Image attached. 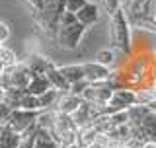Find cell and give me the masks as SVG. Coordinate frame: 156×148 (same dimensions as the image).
<instances>
[{
  "label": "cell",
  "instance_id": "obj_21",
  "mask_svg": "<svg viewBox=\"0 0 156 148\" xmlns=\"http://www.w3.org/2000/svg\"><path fill=\"white\" fill-rule=\"evenodd\" d=\"M78 22L76 19V14L74 12H62V16L58 18V27H65V26H70V23Z\"/></svg>",
  "mask_w": 156,
  "mask_h": 148
},
{
  "label": "cell",
  "instance_id": "obj_27",
  "mask_svg": "<svg viewBox=\"0 0 156 148\" xmlns=\"http://www.w3.org/2000/svg\"><path fill=\"white\" fill-rule=\"evenodd\" d=\"M121 2H129V4H139V6H143L146 0H121Z\"/></svg>",
  "mask_w": 156,
  "mask_h": 148
},
{
  "label": "cell",
  "instance_id": "obj_24",
  "mask_svg": "<svg viewBox=\"0 0 156 148\" xmlns=\"http://www.w3.org/2000/svg\"><path fill=\"white\" fill-rule=\"evenodd\" d=\"M10 113H12V109H10V107L6 105V103H2L0 101V125H6L8 123V117H10Z\"/></svg>",
  "mask_w": 156,
  "mask_h": 148
},
{
  "label": "cell",
  "instance_id": "obj_16",
  "mask_svg": "<svg viewBox=\"0 0 156 148\" xmlns=\"http://www.w3.org/2000/svg\"><path fill=\"white\" fill-rule=\"evenodd\" d=\"M148 107L143 105V103H135L133 107H129L127 113H129V125H140V121L148 115Z\"/></svg>",
  "mask_w": 156,
  "mask_h": 148
},
{
  "label": "cell",
  "instance_id": "obj_9",
  "mask_svg": "<svg viewBox=\"0 0 156 148\" xmlns=\"http://www.w3.org/2000/svg\"><path fill=\"white\" fill-rule=\"evenodd\" d=\"M26 65L29 68V72H31V76H41V74H47V70L53 66V62L41 55H31L26 61Z\"/></svg>",
  "mask_w": 156,
  "mask_h": 148
},
{
  "label": "cell",
  "instance_id": "obj_6",
  "mask_svg": "<svg viewBox=\"0 0 156 148\" xmlns=\"http://www.w3.org/2000/svg\"><path fill=\"white\" fill-rule=\"evenodd\" d=\"M80 103H82V97L80 96H74V93H70V92H61L58 101H57V105L53 107V109L58 111V113H66V115H70L72 111L78 109Z\"/></svg>",
  "mask_w": 156,
  "mask_h": 148
},
{
  "label": "cell",
  "instance_id": "obj_23",
  "mask_svg": "<svg viewBox=\"0 0 156 148\" xmlns=\"http://www.w3.org/2000/svg\"><path fill=\"white\" fill-rule=\"evenodd\" d=\"M88 2V0H66V12H78L84 4Z\"/></svg>",
  "mask_w": 156,
  "mask_h": 148
},
{
  "label": "cell",
  "instance_id": "obj_19",
  "mask_svg": "<svg viewBox=\"0 0 156 148\" xmlns=\"http://www.w3.org/2000/svg\"><path fill=\"white\" fill-rule=\"evenodd\" d=\"M20 107L22 109H29V111H41L39 107V97L37 96H31V93H23L22 100H20Z\"/></svg>",
  "mask_w": 156,
  "mask_h": 148
},
{
  "label": "cell",
  "instance_id": "obj_13",
  "mask_svg": "<svg viewBox=\"0 0 156 148\" xmlns=\"http://www.w3.org/2000/svg\"><path fill=\"white\" fill-rule=\"evenodd\" d=\"M58 70L62 72V76L66 78L68 84H74L80 80H86L84 78V68L82 65H65V66H58Z\"/></svg>",
  "mask_w": 156,
  "mask_h": 148
},
{
  "label": "cell",
  "instance_id": "obj_28",
  "mask_svg": "<svg viewBox=\"0 0 156 148\" xmlns=\"http://www.w3.org/2000/svg\"><path fill=\"white\" fill-rule=\"evenodd\" d=\"M146 107H148L150 111H154V113H156V100H152L150 103H146Z\"/></svg>",
  "mask_w": 156,
  "mask_h": 148
},
{
  "label": "cell",
  "instance_id": "obj_11",
  "mask_svg": "<svg viewBox=\"0 0 156 148\" xmlns=\"http://www.w3.org/2000/svg\"><path fill=\"white\" fill-rule=\"evenodd\" d=\"M47 90H51V82L47 80L45 74H41V76H33L31 80H29L27 88H26L27 93H31V96H37V97L41 96V93H45Z\"/></svg>",
  "mask_w": 156,
  "mask_h": 148
},
{
  "label": "cell",
  "instance_id": "obj_29",
  "mask_svg": "<svg viewBox=\"0 0 156 148\" xmlns=\"http://www.w3.org/2000/svg\"><path fill=\"white\" fill-rule=\"evenodd\" d=\"M58 148H80V146L74 142V144H65V146H58Z\"/></svg>",
  "mask_w": 156,
  "mask_h": 148
},
{
  "label": "cell",
  "instance_id": "obj_5",
  "mask_svg": "<svg viewBox=\"0 0 156 148\" xmlns=\"http://www.w3.org/2000/svg\"><path fill=\"white\" fill-rule=\"evenodd\" d=\"M84 68V78L88 80V84H100V82H107L111 76V68H107L104 65H100V62L96 61H90V62H84L82 65Z\"/></svg>",
  "mask_w": 156,
  "mask_h": 148
},
{
  "label": "cell",
  "instance_id": "obj_30",
  "mask_svg": "<svg viewBox=\"0 0 156 148\" xmlns=\"http://www.w3.org/2000/svg\"><path fill=\"white\" fill-rule=\"evenodd\" d=\"M0 135H2V125H0Z\"/></svg>",
  "mask_w": 156,
  "mask_h": 148
},
{
  "label": "cell",
  "instance_id": "obj_7",
  "mask_svg": "<svg viewBox=\"0 0 156 148\" xmlns=\"http://www.w3.org/2000/svg\"><path fill=\"white\" fill-rule=\"evenodd\" d=\"M76 19L80 23H84L86 27H90V26H94V23H98V19H100V10H98V6L94 2H86L84 6L76 12Z\"/></svg>",
  "mask_w": 156,
  "mask_h": 148
},
{
  "label": "cell",
  "instance_id": "obj_3",
  "mask_svg": "<svg viewBox=\"0 0 156 148\" xmlns=\"http://www.w3.org/2000/svg\"><path fill=\"white\" fill-rule=\"evenodd\" d=\"M39 113L41 111H29V109H22V107L12 109L6 127H10V129H12L14 132H18V135H22L23 131H27V129H31L33 125H37Z\"/></svg>",
  "mask_w": 156,
  "mask_h": 148
},
{
  "label": "cell",
  "instance_id": "obj_26",
  "mask_svg": "<svg viewBox=\"0 0 156 148\" xmlns=\"http://www.w3.org/2000/svg\"><path fill=\"white\" fill-rule=\"evenodd\" d=\"M27 2H29V6H31L33 8V12H41V10H43V4H45V0H27Z\"/></svg>",
  "mask_w": 156,
  "mask_h": 148
},
{
  "label": "cell",
  "instance_id": "obj_14",
  "mask_svg": "<svg viewBox=\"0 0 156 148\" xmlns=\"http://www.w3.org/2000/svg\"><path fill=\"white\" fill-rule=\"evenodd\" d=\"M140 129H143V135L146 140L156 142V113L148 111V115L140 121Z\"/></svg>",
  "mask_w": 156,
  "mask_h": 148
},
{
  "label": "cell",
  "instance_id": "obj_25",
  "mask_svg": "<svg viewBox=\"0 0 156 148\" xmlns=\"http://www.w3.org/2000/svg\"><path fill=\"white\" fill-rule=\"evenodd\" d=\"M8 37H10V29H8V26L0 22V43H4Z\"/></svg>",
  "mask_w": 156,
  "mask_h": 148
},
{
  "label": "cell",
  "instance_id": "obj_20",
  "mask_svg": "<svg viewBox=\"0 0 156 148\" xmlns=\"http://www.w3.org/2000/svg\"><path fill=\"white\" fill-rule=\"evenodd\" d=\"M101 4H104V10L109 16H113L117 10L121 8V0H101Z\"/></svg>",
  "mask_w": 156,
  "mask_h": 148
},
{
  "label": "cell",
  "instance_id": "obj_17",
  "mask_svg": "<svg viewBox=\"0 0 156 148\" xmlns=\"http://www.w3.org/2000/svg\"><path fill=\"white\" fill-rule=\"evenodd\" d=\"M115 61H117V55H115L113 49H101V51L96 55V62H100V65H104L107 68L113 66Z\"/></svg>",
  "mask_w": 156,
  "mask_h": 148
},
{
  "label": "cell",
  "instance_id": "obj_12",
  "mask_svg": "<svg viewBox=\"0 0 156 148\" xmlns=\"http://www.w3.org/2000/svg\"><path fill=\"white\" fill-rule=\"evenodd\" d=\"M98 135H100V132H98L94 127H84V129H78L76 131V144L80 146V148H90V146H94Z\"/></svg>",
  "mask_w": 156,
  "mask_h": 148
},
{
  "label": "cell",
  "instance_id": "obj_2",
  "mask_svg": "<svg viewBox=\"0 0 156 148\" xmlns=\"http://www.w3.org/2000/svg\"><path fill=\"white\" fill-rule=\"evenodd\" d=\"M84 33H86V26H84V23H80V22H74V23H70V26L58 27V33H57L55 41L62 49L72 51V49H78L82 37H84Z\"/></svg>",
  "mask_w": 156,
  "mask_h": 148
},
{
  "label": "cell",
  "instance_id": "obj_4",
  "mask_svg": "<svg viewBox=\"0 0 156 148\" xmlns=\"http://www.w3.org/2000/svg\"><path fill=\"white\" fill-rule=\"evenodd\" d=\"M135 103H136V92L135 90H127V88L113 90L109 101L105 103V115H111L115 111H125L129 107H133Z\"/></svg>",
  "mask_w": 156,
  "mask_h": 148
},
{
  "label": "cell",
  "instance_id": "obj_10",
  "mask_svg": "<svg viewBox=\"0 0 156 148\" xmlns=\"http://www.w3.org/2000/svg\"><path fill=\"white\" fill-rule=\"evenodd\" d=\"M45 76H47V80L51 82V88H55V90H58V92H70V84L66 82V78L62 76V72L58 70V66L53 65L47 70Z\"/></svg>",
  "mask_w": 156,
  "mask_h": 148
},
{
  "label": "cell",
  "instance_id": "obj_1",
  "mask_svg": "<svg viewBox=\"0 0 156 148\" xmlns=\"http://www.w3.org/2000/svg\"><path fill=\"white\" fill-rule=\"evenodd\" d=\"M111 45L113 51H119L123 57L133 53V27L121 8L111 16Z\"/></svg>",
  "mask_w": 156,
  "mask_h": 148
},
{
  "label": "cell",
  "instance_id": "obj_22",
  "mask_svg": "<svg viewBox=\"0 0 156 148\" xmlns=\"http://www.w3.org/2000/svg\"><path fill=\"white\" fill-rule=\"evenodd\" d=\"M88 86H90V84H88V80L74 82V84H70V93H74V96H80V97H82V93L86 92Z\"/></svg>",
  "mask_w": 156,
  "mask_h": 148
},
{
  "label": "cell",
  "instance_id": "obj_15",
  "mask_svg": "<svg viewBox=\"0 0 156 148\" xmlns=\"http://www.w3.org/2000/svg\"><path fill=\"white\" fill-rule=\"evenodd\" d=\"M58 96H61V92L55 90V88H51V90H47L45 93H41V96H39V107H41V111L53 109L58 101Z\"/></svg>",
  "mask_w": 156,
  "mask_h": 148
},
{
  "label": "cell",
  "instance_id": "obj_8",
  "mask_svg": "<svg viewBox=\"0 0 156 148\" xmlns=\"http://www.w3.org/2000/svg\"><path fill=\"white\" fill-rule=\"evenodd\" d=\"M33 148H58V142L55 140V136L51 135V131H47V129H43V127L35 125Z\"/></svg>",
  "mask_w": 156,
  "mask_h": 148
},
{
  "label": "cell",
  "instance_id": "obj_18",
  "mask_svg": "<svg viewBox=\"0 0 156 148\" xmlns=\"http://www.w3.org/2000/svg\"><path fill=\"white\" fill-rule=\"evenodd\" d=\"M16 62H18V57H16V53H14L12 49H8L6 45H2V49H0V65H2V68L14 66Z\"/></svg>",
  "mask_w": 156,
  "mask_h": 148
}]
</instances>
